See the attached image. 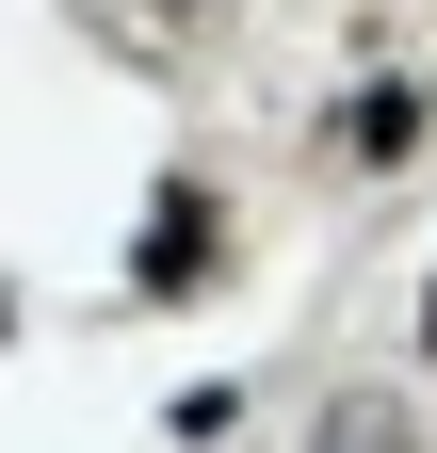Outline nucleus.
I'll return each mask as SVG.
<instances>
[{"label":"nucleus","instance_id":"f257e3e1","mask_svg":"<svg viewBox=\"0 0 437 453\" xmlns=\"http://www.w3.org/2000/svg\"><path fill=\"white\" fill-rule=\"evenodd\" d=\"M195 275H211V195H162L146 259H130V292H195Z\"/></svg>","mask_w":437,"mask_h":453},{"label":"nucleus","instance_id":"f03ea898","mask_svg":"<svg viewBox=\"0 0 437 453\" xmlns=\"http://www.w3.org/2000/svg\"><path fill=\"white\" fill-rule=\"evenodd\" d=\"M341 146H356V162H405V146H421V97H405V81H372V97L341 113Z\"/></svg>","mask_w":437,"mask_h":453},{"label":"nucleus","instance_id":"7ed1b4c3","mask_svg":"<svg viewBox=\"0 0 437 453\" xmlns=\"http://www.w3.org/2000/svg\"><path fill=\"white\" fill-rule=\"evenodd\" d=\"M421 357H437V275H421Z\"/></svg>","mask_w":437,"mask_h":453}]
</instances>
